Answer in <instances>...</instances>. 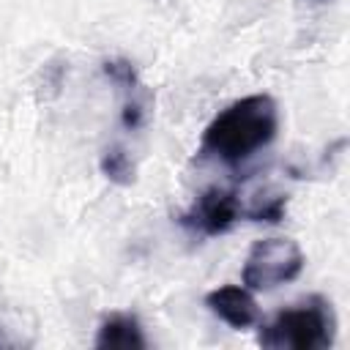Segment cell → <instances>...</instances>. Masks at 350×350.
Here are the masks:
<instances>
[{"label": "cell", "mask_w": 350, "mask_h": 350, "mask_svg": "<svg viewBox=\"0 0 350 350\" xmlns=\"http://www.w3.org/2000/svg\"><path fill=\"white\" fill-rule=\"evenodd\" d=\"M336 336V314L331 301L309 295L301 304L282 309L260 331V345L271 350H325Z\"/></svg>", "instance_id": "obj_2"}, {"label": "cell", "mask_w": 350, "mask_h": 350, "mask_svg": "<svg viewBox=\"0 0 350 350\" xmlns=\"http://www.w3.org/2000/svg\"><path fill=\"white\" fill-rule=\"evenodd\" d=\"M279 131L276 101L265 93L243 96L224 107L202 131L200 156L216 159L227 167H238L257 150L273 142Z\"/></svg>", "instance_id": "obj_1"}, {"label": "cell", "mask_w": 350, "mask_h": 350, "mask_svg": "<svg viewBox=\"0 0 350 350\" xmlns=\"http://www.w3.org/2000/svg\"><path fill=\"white\" fill-rule=\"evenodd\" d=\"M101 172H104L112 183H118V186L134 183V164H131L126 148L109 145V148L104 150V156H101Z\"/></svg>", "instance_id": "obj_7"}, {"label": "cell", "mask_w": 350, "mask_h": 350, "mask_svg": "<svg viewBox=\"0 0 350 350\" xmlns=\"http://www.w3.org/2000/svg\"><path fill=\"white\" fill-rule=\"evenodd\" d=\"M139 88L142 85H134V88H129V90H123L126 93V101H123V112H120V120H123V126L129 129V131H134V129H139L142 123H145V107H148V101L139 96Z\"/></svg>", "instance_id": "obj_8"}, {"label": "cell", "mask_w": 350, "mask_h": 350, "mask_svg": "<svg viewBox=\"0 0 350 350\" xmlns=\"http://www.w3.org/2000/svg\"><path fill=\"white\" fill-rule=\"evenodd\" d=\"M205 306H208L219 320H224L230 328H235V331L252 328V325L260 320V309H257V301H254V295L249 293V287L224 284V287H219V290H211V293L205 295Z\"/></svg>", "instance_id": "obj_5"}, {"label": "cell", "mask_w": 350, "mask_h": 350, "mask_svg": "<svg viewBox=\"0 0 350 350\" xmlns=\"http://www.w3.org/2000/svg\"><path fill=\"white\" fill-rule=\"evenodd\" d=\"M241 200L235 191L221 189V186H211L205 189L186 213H180V224L197 235L213 238V235H224L232 230V224L241 219Z\"/></svg>", "instance_id": "obj_4"}, {"label": "cell", "mask_w": 350, "mask_h": 350, "mask_svg": "<svg viewBox=\"0 0 350 350\" xmlns=\"http://www.w3.org/2000/svg\"><path fill=\"white\" fill-rule=\"evenodd\" d=\"M304 262V252L293 238H262L249 249L241 279L249 290H273L293 282Z\"/></svg>", "instance_id": "obj_3"}, {"label": "cell", "mask_w": 350, "mask_h": 350, "mask_svg": "<svg viewBox=\"0 0 350 350\" xmlns=\"http://www.w3.org/2000/svg\"><path fill=\"white\" fill-rule=\"evenodd\" d=\"M96 347L107 350V347H118V350H142L148 347V339L137 323V317L131 314H112L101 323L98 336H96Z\"/></svg>", "instance_id": "obj_6"}, {"label": "cell", "mask_w": 350, "mask_h": 350, "mask_svg": "<svg viewBox=\"0 0 350 350\" xmlns=\"http://www.w3.org/2000/svg\"><path fill=\"white\" fill-rule=\"evenodd\" d=\"M284 205H287V197H268L257 208H252L246 216L254 219V221H271V224H276V221L284 219Z\"/></svg>", "instance_id": "obj_9"}]
</instances>
